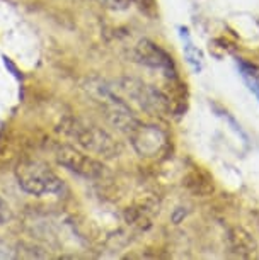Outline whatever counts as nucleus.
Listing matches in <instances>:
<instances>
[{"label": "nucleus", "instance_id": "1", "mask_svg": "<svg viewBox=\"0 0 259 260\" xmlns=\"http://www.w3.org/2000/svg\"><path fill=\"white\" fill-rule=\"evenodd\" d=\"M17 182L24 192L31 196H51L63 189L62 179L43 161L29 160L22 161L16 170Z\"/></svg>", "mask_w": 259, "mask_h": 260}, {"label": "nucleus", "instance_id": "2", "mask_svg": "<svg viewBox=\"0 0 259 260\" xmlns=\"http://www.w3.org/2000/svg\"><path fill=\"white\" fill-rule=\"evenodd\" d=\"M65 131L72 140H75L77 145L87 150L89 153L102 155L106 158H114L121 151L120 145L102 127L92 124V122L72 119L70 124L65 127Z\"/></svg>", "mask_w": 259, "mask_h": 260}, {"label": "nucleus", "instance_id": "3", "mask_svg": "<svg viewBox=\"0 0 259 260\" xmlns=\"http://www.w3.org/2000/svg\"><path fill=\"white\" fill-rule=\"evenodd\" d=\"M89 90L92 97L101 104L106 119L114 127H118V129L125 131L128 135L138 124V119L131 112L130 106L123 101V97L118 95V92L114 89L104 85V83H97V85H91Z\"/></svg>", "mask_w": 259, "mask_h": 260}, {"label": "nucleus", "instance_id": "4", "mask_svg": "<svg viewBox=\"0 0 259 260\" xmlns=\"http://www.w3.org/2000/svg\"><path fill=\"white\" fill-rule=\"evenodd\" d=\"M121 97L131 101L140 109H143L150 114H164L170 109V102L157 87L136 80V78H123L114 87Z\"/></svg>", "mask_w": 259, "mask_h": 260}, {"label": "nucleus", "instance_id": "5", "mask_svg": "<svg viewBox=\"0 0 259 260\" xmlns=\"http://www.w3.org/2000/svg\"><path fill=\"white\" fill-rule=\"evenodd\" d=\"M131 145L141 156H157L167 146V135L160 127L152 124H141L138 121L128 133Z\"/></svg>", "mask_w": 259, "mask_h": 260}, {"label": "nucleus", "instance_id": "6", "mask_svg": "<svg viewBox=\"0 0 259 260\" xmlns=\"http://www.w3.org/2000/svg\"><path fill=\"white\" fill-rule=\"evenodd\" d=\"M58 161L63 167H67L68 170L87 179H97L104 174V165L101 161H97L87 153H82L79 150H73L70 146H63L58 151Z\"/></svg>", "mask_w": 259, "mask_h": 260}, {"label": "nucleus", "instance_id": "7", "mask_svg": "<svg viewBox=\"0 0 259 260\" xmlns=\"http://www.w3.org/2000/svg\"><path fill=\"white\" fill-rule=\"evenodd\" d=\"M135 58L141 65L162 72L167 77H176V65L172 61V56L169 53H165L159 45L149 41V39H141L136 45Z\"/></svg>", "mask_w": 259, "mask_h": 260}, {"label": "nucleus", "instance_id": "8", "mask_svg": "<svg viewBox=\"0 0 259 260\" xmlns=\"http://www.w3.org/2000/svg\"><path fill=\"white\" fill-rule=\"evenodd\" d=\"M227 242L231 247V252L241 258H252L257 253V243L252 238V235L241 226H234L228 230Z\"/></svg>", "mask_w": 259, "mask_h": 260}, {"label": "nucleus", "instance_id": "9", "mask_svg": "<svg viewBox=\"0 0 259 260\" xmlns=\"http://www.w3.org/2000/svg\"><path fill=\"white\" fill-rule=\"evenodd\" d=\"M188 189L194 192L196 196H210L215 190V185H213V177L208 174V172H205L203 169H194L193 172H189L188 177H186V182Z\"/></svg>", "mask_w": 259, "mask_h": 260}, {"label": "nucleus", "instance_id": "10", "mask_svg": "<svg viewBox=\"0 0 259 260\" xmlns=\"http://www.w3.org/2000/svg\"><path fill=\"white\" fill-rule=\"evenodd\" d=\"M181 39H183V50H184V56L189 65L193 67L194 72H199L203 68V56H202V51L194 46L191 36H189L188 29L186 27H181Z\"/></svg>", "mask_w": 259, "mask_h": 260}, {"label": "nucleus", "instance_id": "11", "mask_svg": "<svg viewBox=\"0 0 259 260\" xmlns=\"http://www.w3.org/2000/svg\"><path fill=\"white\" fill-rule=\"evenodd\" d=\"M239 70H241V75L244 78V82H246V85L249 87V90H251L259 101V73L256 72V68L252 65H249V63L239 61Z\"/></svg>", "mask_w": 259, "mask_h": 260}, {"label": "nucleus", "instance_id": "12", "mask_svg": "<svg viewBox=\"0 0 259 260\" xmlns=\"http://www.w3.org/2000/svg\"><path fill=\"white\" fill-rule=\"evenodd\" d=\"M97 2L107 9H113V11H125L130 7L131 0H97Z\"/></svg>", "mask_w": 259, "mask_h": 260}, {"label": "nucleus", "instance_id": "13", "mask_svg": "<svg viewBox=\"0 0 259 260\" xmlns=\"http://www.w3.org/2000/svg\"><path fill=\"white\" fill-rule=\"evenodd\" d=\"M9 206H7V203L4 201L2 198H0V224H4L9 219Z\"/></svg>", "mask_w": 259, "mask_h": 260}, {"label": "nucleus", "instance_id": "14", "mask_svg": "<svg viewBox=\"0 0 259 260\" xmlns=\"http://www.w3.org/2000/svg\"><path fill=\"white\" fill-rule=\"evenodd\" d=\"M16 255H14L12 248L9 247L7 243L0 242V258H14Z\"/></svg>", "mask_w": 259, "mask_h": 260}]
</instances>
